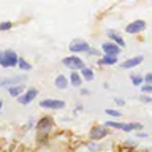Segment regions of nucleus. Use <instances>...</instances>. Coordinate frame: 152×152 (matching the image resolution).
<instances>
[{
	"label": "nucleus",
	"mask_w": 152,
	"mask_h": 152,
	"mask_svg": "<svg viewBox=\"0 0 152 152\" xmlns=\"http://www.w3.org/2000/svg\"><path fill=\"white\" fill-rule=\"evenodd\" d=\"M19 57L16 56L14 51H5L3 54H0V64L2 66H14L18 64Z\"/></svg>",
	"instance_id": "nucleus-1"
},
{
	"label": "nucleus",
	"mask_w": 152,
	"mask_h": 152,
	"mask_svg": "<svg viewBox=\"0 0 152 152\" xmlns=\"http://www.w3.org/2000/svg\"><path fill=\"white\" fill-rule=\"evenodd\" d=\"M64 64L68 66V68H81L83 70L84 68V64H83V60L79 59V57H76V56H71V57H65L64 59Z\"/></svg>",
	"instance_id": "nucleus-2"
},
{
	"label": "nucleus",
	"mask_w": 152,
	"mask_h": 152,
	"mask_svg": "<svg viewBox=\"0 0 152 152\" xmlns=\"http://www.w3.org/2000/svg\"><path fill=\"white\" fill-rule=\"evenodd\" d=\"M70 51L71 52H86V51H89V45L83 40H75L70 43Z\"/></svg>",
	"instance_id": "nucleus-3"
},
{
	"label": "nucleus",
	"mask_w": 152,
	"mask_h": 152,
	"mask_svg": "<svg viewBox=\"0 0 152 152\" xmlns=\"http://www.w3.org/2000/svg\"><path fill=\"white\" fill-rule=\"evenodd\" d=\"M41 108H51V109H60L65 106V102H62V100H43L40 102Z\"/></svg>",
	"instance_id": "nucleus-4"
},
{
	"label": "nucleus",
	"mask_w": 152,
	"mask_h": 152,
	"mask_svg": "<svg viewBox=\"0 0 152 152\" xmlns=\"http://www.w3.org/2000/svg\"><path fill=\"white\" fill-rule=\"evenodd\" d=\"M146 28V22L144 21H133L132 24H128L127 26V33H138L141 30H144Z\"/></svg>",
	"instance_id": "nucleus-5"
},
{
	"label": "nucleus",
	"mask_w": 152,
	"mask_h": 152,
	"mask_svg": "<svg viewBox=\"0 0 152 152\" xmlns=\"http://www.w3.org/2000/svg\"><path fill=\"white\" fill-rule=\"evenodd\" d=\"M103 51L106 52L109 57H117V54L121 52L119 46H116L114 43H104V45H103Z\"/></svg>",
	"instance_id": "nucleus-6"
},
{
	"label": "nucleus",
	"mask_w": 152,
	"mask_h": 152,
	"mask_svg": "<svg viewBox=\"0 0 152 152\" xmlns=\"http://www.w3.org/2000/svg\"><path fill=\"white\" fill-rule=\"evenodd\" d=\"M108 135V130L104 127H94L92 130H90V138L92 140H102L103 136Z\"/></svg>",
	"instance_id": "nucleus-7"
},
{
	"label": "nucleus",
	"mask_w": 152,
	"mask_h": 152,
	"mask_svg": "<svg viewBox=\"0 0 152 152\" xmlns=\"http://www.w3.org/2000/svg\"><path fill=\"white\" fill-rule=\"evenodd\" d=\"M38 95V90L37 89H30V90H27L26 95H22V97H19V103H22V104H27V103H30L33 98H35Z\"/></svg>",
	"instance_id": "nucleus-8"
},
{
	"label": "nucleus",
	"mask_w": 152,
	"mask_h": 152,
	"mask_svg": "<svg viewBox=\"0 0 152 152\" xmlns=\"http://www.w3.org/2000/svg\"><path fill=\"white\" fill-rule=\"evenodd\" d=\"M141 62H142V56H138V57H133V59H127L121 66L122 68H133V66H136Z\"/></svg>",
	"instance_id": "nucleus-9"
},
{
	"label": "nucleus",
	"mask_w": 152,
	"mask_h": 152,
	"mask_svg": "<svg viewBox=\"0 0 152 152\" xmlns=\"http://www.w3.org/2000/svg\"><path fill=\"white\" fill-rule=\"evenodd\" d=\"M52 127V121L49 117H45V119H41L40 122H38V130H49V128Z\"/></svg>",
	"instance_id": "nucleus-10"
},
{
	"label": "nucleus",
	"mask_w": 152,
	"mask_h": 152,
	"mask_svg": "<svg viewBox=\"0 0 152 152\" xmlns=\"http://www.w3.org/2000/svg\"><path fill=\"white\" fill-rule=\"evenodd\" d=\"M141 128H142L141 124H122L121 130H124V132H132V130H141Z\"/></svg>",
	"instance_id": "nucleus-11"
},
{
	"label": "nucleus",
	"mask_w": 152,
	"mask_h": 152,
	"mask_svg": "<svg viewBox=\"0 0 152 152\" xmlns=\"http://www.w3.org/2000/svg\"><path fill=\"white\" fill-rule=\"evenodd\" d=\"M56 86H57V89H66L68 83H66V79H65L64 75H59L56 78Z\"/></svg>",
	"instance_id": "nucleus-12"
},
{
	"label": "nucleus",
	"mask_w": 152,
	"mask_h": 152,
	"mask_svg": "<svg viewBox=\"0 0 152 152\" xmlns=\"http://www.w3.org/2000/svg\"><path fill=\"white\" fill-rule=\"evenodd\" d=\"M22 89H24L22 86H14V87L11 86V87L8 89V92H10V95H11V97H18V95L22 92Z\"/></svg>",
	"instance_id": "nucleus-13"
},
{
	"label": "nucleus",
	"mask_w": 152,
	"mask_h": 152,
	"mask_svg": "<svg viewBox=\"0 0 152 152\" xmlns=\"http://www.w3.org/2000/svg\"><path fill=\"white\" fill-rule=\"evenodd\" d=\"M24 78H21V76H18V78H10V79H3L0 81V86H7V84H14V83H21Z\"/></svg>",
	"instance_id": "nucleus-14"
},
{
	"label": "nucleus",
	"mask_w": 152,
	"mask_h": 152,
	"mask_svg": "<svg viewBox=\"0 0 152 152\" xmlns=\"http://www.w3.org/2000/svg\"><path fill=\"white\" fill-rule=\"evenodd\" d=\"M117 62V57H109V56H106V57H103L102 60H100V64H104V65H113V64H116Z\"/></svg>",
	"instance_id": "nucleus-15"
},
{
	"label": "nucleus",
	"mask_w": 152,
	"mask_h": 152,
	"mask_svg": "<svg viewBox=\"0 0 152 152\" xmlns=\"http://www.w3.org/2000/svg\"><path fill=\"white\" fill-rule=\"evenodd\" d=\"M83 76L87 81H92L94 79V71L90 70V68H86V66H84V68H83Z\"/></svg>",
	"instance_id": "nucleus-16"
},
{
	"label": "nucleus",
	"mask_w": 152,
	"mask_h": 152,
	"mask_svg": "<svg viewBox=\"0 0 152 152\" xmlns=\"http://www.w3.org/2000/svg\"><path fill=\"white\" fill-rule=\"evenodd\" d=\"M71 84L73 86H81V76L76 73V71L71 73Z\"/></svg>",
	"instance_id": "nucleus-17"
},
{
	"label": "nucleus",
	"mask_w": 152,
	"mask_h": 152,
	"mask_svg": "<svg viewBox=\"0 0 152 152\" xmlns=\"http://www.w3.org/2000/svg\"><path fill=\"white\" fill-rule=\"evenodd\" d=\"M109 37H111V38H113V40H114V41H116V43H117V45H119V46H125V41H124V40H122V38H121V37H119V35H116V33H113V32H109Z\"/></svg>",
	"instance_id": "nucleus-18"
},
{
	"label": "nucleus",
	"mask_w": 152,
	"mask_h": 152,
	"mask_svg": "<svg viewBox=\"0 0 152 152\" xmlns=\"http://www.w3.org/2000/svg\"><path fill=\"white\" fill-rule=\"evenodd\" d=\"M18 64H19V66H21L22 70H30V68H32V66L28 65V64H27V62L24 60V59H18Z\"/></svg>",
	"instance_id": "nucleus-19"
},
{
	"label": "nucleus",
	"mask_w": 152,
	"mask_h": 152,
	"mask_svg": "<svg viewBox=\"0 0 152 152\" xmlns=\"http://www.w3.org/2000/svg\"><path fill=\"white\" fill-rule=\"evenodd\" d=\"M11 27H13V22H10V21H7V22H0V30H10Z\"/></svg>",
	"instance_id": "nucleus-20"
},
{
	"label": "nucleus",
	"mask_w": 152,
	"mask_h": 152,
	"mask_svg": "<svg viewBox=\"0 0 152 152\" xmlns=\"http://www.w3.org/2000/svg\"><path fill=\"white\" fill-rule=\"evenodd\" d=\"M132 83L135 84V86H140L142 83V78H141V76H138V75H133L132 76Z\"/></svg>",
	"instance_id": "nucleus-21"
},
{
	"label": "nucleus",
	"mask_w": 152,
	"mask_h": 152,
	"mask_svg": "<svg viewBox=\"0 0 152 152\" xmlns=\"http://www.w3.org/2000/svg\"><path fill=\"white\" fill-rule=\"evenodd\" d=\"M106 114H109V116H114V117H119V116H121V113L116 111V109H106Z\"/></svg>",
	"instance_id": "nucleus-22"
},
{
	"label": "nucleus",
	"mask_w": 152,
	"mask_h": 152,
	"mask_svg": "<svg viewBox=\"0 0 152 152\" xmlns=\"http://www.w3.org/2000/svg\"><path fill=\"white\" fill-rule=\"evenodd\" d=\"M141 90H142V92H146V94H151V92H152V86L146 84V86H144V87H142Z\"/></svg>",
	"instance_id": "nucleus-23"
},
{
	"label": "nucleus",
	"mask_w": 152,
	"mask_h": 152,
	"mask_svg": "<svg viewBox=\"0 0 152 152\" xmlns=\"http://www.w3.org/2000/svg\"><path fill=\"white\" fill-rule=\"evenodd\" d=\"M146 81L149 83V86L152 84V73H149V75H146Z\"/></svg>",
	"instance_id": "nucleus-24"
},
{
	"label": "nucleus",
	"mask_w": 152,
	"mask_h": 152,
	"mask_svg": "<svg viewBox=\"0 0 152 152\" xmlns=\"http://www.w3.org/2000/svg\"><path fill=\"white\" fill-rule=\"evenodd\" d=\"M141 100H142V102H144V103H149V102H152V100H151L149 97H142Z\"/></svg>",
	"instance_id": "nucleus-25"
},
{
	"label": "nucleus",
	"mask_w": 152,
	"mask_h": 152,
	"mask_svg": "<svg viewBox=\"0 0 152 152\" xmlns=\"http://www.w3.org/2000/svg\"><path fill=\"white\" fill-rule=\"evenodd\" d=\"M2 106H3V103H2V100H0V109H2Z\"/></svg>",
	"instance_id": "nucleus-26"
}]
</instances>
